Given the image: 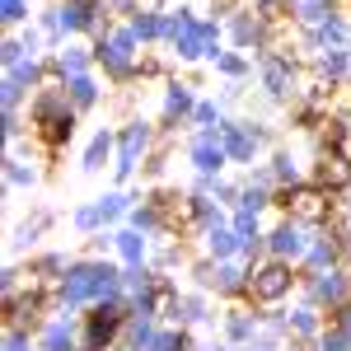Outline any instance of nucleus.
Returning a JSON list of instances; mask_svg holds the SVG:
<instances>
[{
  "label": "nucleus",
  "instance_id": "f257e3e1",
  "mask_svg": "<svg viewBox=\"0 0 351 351\" xmlns=\"http://www.w3.org/2000/svg\"><path fill=\"white\" fill-rule=\"evenodd\" d=\"M286 211H291V220H304V225H319V220H328V211H332V197H328V188H286L281 197H276Z\"/></svg>",
  "mask_w": 351,
  "mask_h": 351
},
{
  "label": "nucleus",
  "instance_id": "f03ea898",
  "mask_svg": "<svg viewBox=\"0 0 351 351\" xmlns=\"http://www.w3.org/2000/svg\"><path fill=\"white\" fill-rule=\"evenodd\" d=\"M112 286H117V271L112 267H75L66 281H61V291H66V300H104L112 295Z\"/></svg>",
  "mask_w": 351,
  "mask_h": 351
},
{
  "label": "nucleus",
  "instance_id": "7ed1b4c3",
  "mask_svg": "<svg viewBox=\"0 0 351 351\" xmlns=\"http://www.w3.org/2000/svg\"><path fill=\"white\" fill-rule=\"evenodd\" d=\"M291 267L281 263V258H271V263H263V267H253L248 271V295L253 300H263V304H271V300H281L286 291H291Z\"/></svg>",
  "mask_w": 351,
  "mask_h": 351
},
{
  "label": "nucleus",
  "instance_id": "20e7f679",
  "mask_svg": "<svg viewBox=\"0 0 351 351\" xmlns=\"http://www.w3.org/2000/svg\"><path fill=\"white\" fill-rule=\"evenodd\" d=\"M33 122L43 127L47 145H61V141H71V127H75L71 108H66L56 94H47V99H38V104H33Z\"/></svg>",
  "mask_w": 351,
  "mask_h": 351
},
{
  "label": "nucleus",
  "instance_id": "39448f33",
  "mask_svg": "<svg viewBox=\"0 0 351 351\" xmlns=\"http://www.w3.org/2000/svg\"><path fill=\"white\" fill-rule=\"evenodd\" d=\"M117 328H122V309L99 300V304L89 309V328H84V342H89V351H104L112 337H117Z\"/></svg>",
  "mask_w": 351,
  "mask_h": 351
},
{
  "label": "nucleus",
  "instance_id": "423d86ee",
  "mask_svg": "<svg viewBox=\"0 0 351 351\" xmlns=\"http://www.w3.org/2000/svg\"><path fill=\"white\" fill-rule=\"evenodd\" d=\"M314 178H319V188H328V192L351 188V155H342V150H328V155H319V164H314Z\"/></svg>",
  "mask_w": 351,
  "mask_h": 351
},
{
  "label": "nucleus",
  "instance_id": "0eeeda50",
  "mask_svg": "<svg viewBox=\"0 0 351 351\" xmlns=\"http://www.w3.org/2000/svg\"><path fill=\"white\" fill-rule=\"evenodd\" d=\"M99 61H104L108 71H117V75H127V71H132V28L117 33L112 43H104V47H99Z\"/></svg>",
  "mask_w": 351,
  "mask_h": 351
},
{
  "label": "nucleus",
  "instance_id": "6e6552de",
  "mask_svg": "<svg viewBox=\"0 0 351 351\" xmlns=\"http://www.w3.org/2000/svg\"><path fill=\"white\" fill-rule=\"evenodd\" d=\"M271 248H276V258L286 263V258H295V253H304V239H300L295 225H281L276 234H271Z\"/></svg>",
  "mask_w": 351,
  "mask_h": 351
},
{
  "label": "nucleus",
  "instance_id": "1a4fd4ad",
  "mask_svg": "<svg viewBox=\"0 0 351 351\" xmlns=\"http://www.w3.org/2000/svg\"><path fill=\"white\" fill-rule=\"evenodd\" d=\"M145 141H150V132H145V127H132V132H127V141H122V164H117V173H132V164H136V155L145 150Z\"/></svg>",
  "mask_w": 351,
  "mask_h": 351
},
{
  "label": "nucleus",
  "instance_id": "9d476101",
  "mask_svg": "<svg viewBox=\"0 0 351 351\" xmlns=\"http://www.w3.org/2000/svg\"><path fill=\"white\" fill-rule=\"evenodd\" d=\"M253 145H258V132H230L225 136V155H234V160H248Z\"/></svg>",
  "mask_w": 351,
  "mask_h": 351
},
{
  "label": "nucleus",
  "instance_id": "9b49d317",
  "mask_svg": "<svg viewBox=\"0 0 351 351\" xmlns=\"http://www.w3.org/2000/svg\"><path fill=\"white\" fill-rule=\"evenodd\" d=\"M160 33H169V24H160L155 14H136L132 19V38H160Z\"/></svg>",
  "mask_w": 351,
  "mask_h": 351
},
{
  "label": "nucleus",
  "instance_id": "f8f14e48",
  "mask_svg": "<svg viewBox=\"0 0 351 351\" xmlns=\"http://www.w3.org/2000/svg\"><path fill=\"white\" fill-rule=\"evenodd\" d=\"M43 347H47V351H71V328L52 324V328H47V337H43Z\"/></svg>",
  "mask_w": 351,
  "mask_h": 351
},
{
  "label": "nucleus",
  "instance_id": "ddd939ff",
  "mask_svg": "<svg viewBox=\"0 0 351 351\" xmlns=\"http://www.w3.org/2000/svg\"><path fill=\"white\" fill-rule=\"evenodd\" d=\"M314 291H319L324 300H342V291H347V286H342V281H337L332 271H319V281H314Z\"/></svg>",
  "mask_w": 351,
  "mask_h": 351
},
{
  "label": "nucleus",
  "instance_id": "4468645a",
  "mask_svg": "<svg viewBox=\"0 0 351 351\" xmlns=\"http://www.w3.org/2000/svg\"><path fill=\"white\" fill-rule=\"evenodd\" d=\"M234 248H239V234H234V230H216V234H211V253H220V258H230Z\"/></svg>",
  "mask_w": 351,
  "mask_h": 351
},
{
  "label": "nucleus",
  "instance_id": "2eb2a0df",
  "mask_svg": "<svg viewBox=\"0 0 351 351\" xmlns=\"http://www.w3.org/2000/svg\"><path fill=\"white\" fill-rule=\"evenodd\" d=\"M108 136H94V145H89V155H84V164H89V169H99V160H104V155H108Z\"/></svg>",
  "mask_w": 351,
  "mask_h": 351
},
{
  "label": "nucleus",
  "instance_id": "dca6fc26",
  "mask_svg": "<svg viewBox=\"0 0 351 351\" xmlns=\"http://www.w3.org/2000/svg\"><path fill=\"white\" fill-rule=\"evenodd\" d=\"M216 286H220V291H239V286H248V281H239V271H234V267H220L216 271Z\"/></svg>",
  "mask_w": 351,
  "mask_h": 351
},
{
  "label": "nucleus",
  "instance_id": "f3484780",
  "mask_svg": "<svg viewBox=\"0 0 351 351\" xmlns=\"http://www.w3.org/2000/svg\"><path fill=\"white\" fill-rule=\"evenodd\" d=\"M71 99H75L80 108H84V104H94V84H89V80H84V75H80V80L71 84Z\"/></svg>",
  "mask_w": 351,
  "mask_h": 351
},
{
  "label": "nucleus",
  "instance_id": "a211bd4d",
  "mask_svg": "<svg viewBox=\"0 0 351 351\" xmlns=\"http://www.w3.org/2000/svg\"><path fill=\"white\" fill-rule=\"evenodd\" d=\"M61 71H71V75L80 80V71H84V52H61Z\"/></svg>",
  "mask_w": 351,
  "mask_h": 351
},
{
  "label": "nucleus",
  "instance_id": "6ab92c4d",
  "mask_svg": "<svg viewBox=\"0 0 351 351\" xmlns=\"http://www.w3.org/2000/svg\"><path fill=\"white\" fill-rule=\"evenodd\" d=\"M117 248H122V253H127V258H132V263H136V258H141V248H145V243L136 239V234H117Z\"/></svg>",
  "mask_w": 351,
  "mask_h": 351
},
{
  "label": "nucleus",
  "instance_id": "aec40b11",
  "mask_svg": "<svg viewBox=\"0 0 351 351\" xmlns=\"http://www.w3.org/2000/svg\"><path fill=\"white\" fill-rule=\"evenodd\" d=\"M188 89H173V94H169V117H178V112H188Z\"/></svg>",
  "mask_w": 351,
  "mask_h": 351
},
{
  "label": "nucleus",
  "instance_id": "412c9836",
  "mask_svg": "<svg viewBox=\"0 0 351 351\" xmlns=\"http://www.w3.org/2000/svg\"><path fill=\"white\" fill-rule=\"evenodd\" d=\"M5 19H10V24L24 19V0H5Z\"/></svg>",
  "mask_w": 351,
  "mask_h": 351
},
{
  "label": "nucleus",
  "instance_id": "4be33fe9",
  "mask_svg": "<svg viewBox=\"0 0 351 351\" xmlns=\"http://www.w3.org/2000/svg\"><path fill=\"white\" fill-rule=\"evenodd\" d=\"M276 173H281V178H291V173H295V164H291V155H281V160H276Z\"/></svg>",
  "mask_w": 351,
  "mask_h": 351
},
{
  "label": "nucleus",
  "instance_id": "5701e85b",
  "mask_svg": "<svg viewBox=\"0 0 351 351\" xmlns=\"http://www.w3.org/2000/svg\"><path fill=\"white\" fill-rule=\"evenodd\" d=\"M342 328H347V337H351V309H342Z\"/></svg>",
  "mask_w": 351,
  "mask_h": 351
},
{
  "label": "nucleus",
  "instance_id": "b1692460",
  "mask_svg": "<svg viewBox=\"0 0 351 351\" xmlns=\"http://www.w3.org/2000/svg\"><path fill=\"white\" fill-rule=\"evenodd\" d=\"M71 5H94V0H71Z\"/></svg>",
  "mask_w": 351,
  "mask_h": 351
}]
</instances>
